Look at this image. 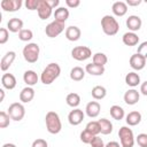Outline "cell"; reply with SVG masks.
Wrapping results in <instances>:
<instances>
[{
    "label": "cell",
    "instance_id": "7bdbcfd3",
    "mask_svg": "<svg viewBox=\"0 0 147 147\" xmlns=\"http://www.w3.org/2000/svg\"><path fill=\"white\" fill-rule=\"evenodd\" d=\"M31 147H48V144H47V141H46L45 139L38 138V139H36V140L32 142Z\"/></svg>",
    "mask_w": 147,
    "mask_h": 147
},
{
    "label": "cell",
    "instance_id": "f1b7e54d",
    "mask_svg": "<svg viewBox=\"0 0 147 147\" xmlns=\"http://www.w3.org/2000/svg\"><path fill=\"white\" fill-rule=\"evenodd\" d=\"M109 113H110V116H111L114 119H116V121H121V119H123L124 116H125L124 109H123L121 106H118V105L111 106Z\"/></svg>",
    "mask_w": 147,
    "mask_h": 147
},
{
    "label": "cell",
    "instance_id": "cb8c5ba5",
    "mask_svg": "<svg viewBox=\"0 0 147 147\" xmlns=\"http://www.w3.org/2000/svg\"><path fill=\"white\" fill-rule=\"evenodd\" d=\"M125 121H126V124L129 126H136V125H138L141 122V114L138 110L130 111L125 116Z\"/></svg>",
    "mask_w": 147,
    "mask_h": 147
},
{
    "label": "cell",
    "instance_id": "d6986e66",
    "mask_svg": "<svg viewBox=\"0 0 147 147\" xmlns=\"http://www.w3.org/2000/svg\"><path fill=\"white\" fill-rule=\"evenodd\" d=\"M111 10L115 16L122 17L127 13V5L124 1H115L111 6Z\"/></svg>",
    "mask_w": 147,
    "mask_h": 147
},
{
    "label": "cell",
    "instance_id": "5bb4252c",
    "mask_svg": "<svg viewBox=\"0 0 147 147\" xmlns=\"http://www.w3.org/2000/svg\"><path fill=\"white\" fill-rule=\"evenodd\" d=\"M37 11H38V16L40 20H47L53 14V9L49 7V5L47 3L46 0H40Z\"/></svg>",
    "mask_w": 147,
    "mask_h": 147
},
{
    "label": "cell",
    "instance_id": "74e56055",
    "mask_svg": "<svg viewBox=\"0 0 147 147\" xmlns=\"http://www.w3.org/2000/svg\"><path fill=\"white\" fill-rule=\"evenodd\" d=\"M136 142L139 147H147V133H140L136 138Z\"/></svg>",
    "mask_w": 147,
    "mask_h": 147
},
{
    "label": "cell",
    "instance_id": "603a6c76",
    "mask_svg": "<svg viewBox=\"0 0 147 147\" xmlns=\"http://www.w3.org/2000/svg\"><path fill=\"white\" fill-rule=\"evenodd\" d=\"M23 80H24V83L28 86H31L32 87L33 85H36L38 83L39 77H38V75H37L36 71H33V70H26L23 74Z\"/></svg>",
    "mask_w": 147,
    "mask_h": 147
},
{
    "label": "cell",
    "instance_id": "681fc988",
    "mask_svg": "<svg viewBox=\"0 0 147 147\" xmlns=\"http://www.w3.org/2000/svg\"><path fill=\"white\" fill-rule=\"evenodd\" d=\"M0 94H1V98H0V102H2L3 101V99H5V91L1 88L0 90Z\"/></svg>",
    "mask_w": 147,
    "mask_h": 147
},
{
    "label": "cell",
    "instance_id": "836d02e7",
    "mask_svg": "<svg viewBox=\"0 0 147 147\" xmlns=\"http://www.w3.org/2000/svg\"><path fill=\"white\" fill-rule=\"evenodd\" d=\"M85 130L88 131L90 133H92L93 136H98L100 132V125H99V122L98 121H91L86 124L85 126Z\"/></svg>",
    "mask_w": 147,
    "mask_h": 147
},
{
    "label": "cell",
    "instance_id": "ac0fdd59",
    "mask_svg": "<svg viewBox=\"0 0 147 147\" xmlns=\"http://www.w3.org/2000/svg\"><path fill=\"white\" fill-rule=\"evenodd\" d=\"M82 36V31L76 25H70L65 29V38L69 41H77Z\"/></svg>",
    "mask_w": 147,
    "mask_h": 147
},
{
    "label": "cell",
    "instance_id": "e575fe53",
    "mask_svg": "<svg viewBox=\"0 0 147 147\" xmlns=\"http://www.w3.org/2000/svg\"><path fill=\"white\" fill-rule=\"evenodd\" d=\"M18 38L22 41H30L33 38V32L30 29H23L18 32Z\"/></svg>",
    "mask_w": 147,
    "mask_h": 147
},
{
    "label": "cell",
    "instance_id": "4316f807",
    "mask_svg": "<svg viewBox=\"0 0 147 147\" xmlns=\"http://www.w3.org/2000/svg\"><path fill=\"white\" fill-rule=\"evenodd\" d=\"M125 84L131 87H136L140 84V76L136 71H131L125 76Z\"/></svg>",
    "mask_w": 147,
    "mask_h": 147
},
{
    "label": "cell",
    "instance_id": "b9f144b4",
    "mask_svg": "<svg viewBox=\"0 0 147 147\" xmlns=\"http://www.w3.org/2000/svg\"><path fill=\"white\" fill-rule=\"evenodd\" d=\"M90 145H91V147H105L103 140H102L99 136H94Z\"/></svg>",
    "mask_w": 147,
    "mask_h": 147
},
{
    "label": "cell",
    "instance_id": "4dcf8cb0",
    "mask_svg": "<svg viewBox=\"0 0 147 147\" xmlns=\"http://www.w3.org/2000/svg\"><path fill=\"white\" fill-rule=\"evenodd\" d=\"M91 94L94 100H102L107 95V90H106V87H103L101 85H96L92 88Z\"/></svg>",
    "mask_w": 147,
    "mask_h": 147
},
{
    "label": "cell",
    "instance_id": "f6af8a7d",
    "mask_svg": "<svg viewBox=\"0 0 147 147\" xmlns=\"http://www.w3.org/2000/svg\"><path fill=\"white\" fill-rule=\"evenodd\" d=\"M141 2H142L141 0H126V5L127 6H131V7H137Z\"/></svg>",
    "mask_w": 147,
    "mask_h": 147
},
{
    "label": "cell",
    "instance_id": "f35d334b",
    "mask_svg": "<svg viewBox=\"0 0 147 147\" xmlns=\"http://www.w3.org/2000/svg\"><path fill=\"white\" fill-rule=\"evenodd\" d=\"M9 39V31L7 28H1L0 29V44L3 45L8 41Z\"/></svg>",
    "mask_w": 147,
    "mask_h": 147
},
{
    "label": "cell",
    "instance_id": "7a4b0ae2",
    "mask_svg": "<svg viewBox=\"0 0 147 147\" xmlns=\"http://www.w3.org/2000/svg\"><path fill=\"white\" fill-rule=\"evenodd\" d=\"M45 123L46 129L51 134H57L62 129V123L60 119V116L57 113L51 110L45 116Z\"/></svg>",
    "mask_w": 147,
    "mask_h": 147
},
{
    "label": "cell",
    "instance_id": "bcb514c9",
    "mask_svg": "<svg viewBox=\"0 0 147 147\" xmlns=\"http://www.w3.org/2000/svg\"><path fill=\"white\" fill-rule=\"evenodd\" d=\"M46 1H47V3L49 5V7H51L52 9L56 8V7L60 5V1H59V0H46Z\"/></svg>",
    "mask_w": 147,
    "mask_h": 147
},
{
    "label": "cell",
    "instance_id": "ee69618b",
    "mask_svg": "<svg viewBox=\"0 0 147 147\" xmlns=\"http://www.w3.org/2000/svg\"><path fill=\"white\" fill-rule=\"evenodd\" d=\"M65 5L69 8H76L80 5V1L79 0H65Z\"/></svg>",
    "mask_w": 147,
    "mask_h": 147
},
{
    "label": "cell",
    "instance_id": "ba28073f",
    "mask_svg": "<svg viewBox=\"0 0 147 147\" xmlns=\"http://www.w3.org/2000/svg\"><path fill=\"white\" fill-rule=\"evenodd\" d=\"M71 56L77 61H85L92 56V51L87 46H76L71 49Z\"/></svg>",
    "mask_w": 147,
    "mask_h": 147
},
{
    "label": "cell",
    "instance_id": "5b68a950",
    "mask_svg": "<svg viewBox=\"0 0 147 147\" xmlns=\"http://www.w3.org/2000/svg\"><path fill=\"white\" fill-rule=\"evenodd\" d=\"M118 137H119L122 147H133L134 146V142H136L134 134H133V131L129 126H122L118 130Z\"/></svg>",
    "mask_w": 147,
    "mask_h": 147
},
{
    "label": "cell",
    "instance_id": "83f0119b",
    "mask_svg": "<svg viewBox=\"0 0 147 147\" xmlns=\"http://www.w3.org/2000/svg\"><path fill=\"white\" fill-rule=\"evenodd\" d=\"M85 70L82 68V67H74L71 70H70V78L75 82H80L84 79L85 77Z\"/></svg>",
    "mask_w": 147,
    "mask_h": 147
},
{
    "label": "cell",
    "instance_id": "2e32d148",
    "mask_svg": "<svg viewBox=\"0 0 147 147\" xmlns=\"http://www.w3.org/2000/svg\"><path fill=\"white\" fill-rule=\"evenodd\" d=\"M140 99V94L137 90L134 88H130L124 93V102L129 106H133L136 105Z\"/></svg>",
    "mask_w": 147,
    "mask_h": 147
},
{
    "label": "cell",
    "instance_id": "f546056e",
    "mask_svg": "<svg viewBox=\"0 0 147 147\" xmlns=\"http://www.w3.org/2000/svg\"><path fill=\"white\" fill-rule=\"evenodd\" d=\"M100 125V132L102 134H110L113 132V123L107 118H100L99 121Z\"/></svg>",
    "mask_w": 147,
    "mask_h": 147
},
{
    "label": "cell",
    "instance_id": "d6a6232c",
    "mask_svg": "<svg viewBox=\"0 0 147 147\" xmlns=\"http://www.w3.org/2000/svg\"><path fill=\"white\" fill-rule=\"evenodd\" d=\"M92 61L93 63L98 64V65H101V67H105V64L108 62V57L105 53H101V52H98L95 53L93 56H92Z\"/></svg>",
    "mask_w": 147,
    "mask_h": 147
},
{
    "label": "cell",
    "instance_id": "e0dca14e",
    "mask_svg": "<svg viewBox=\"0 0 147 147\" xmlns=\"http://www.w3.org/2000/svg\"><path fill=\"white\" fill-rule=\"evenodd\" d=\"M1 84L2 87L6 90H14L16 87V78L13 74H3L1 77Z\"/></svg>",
    "mask_w": 147,
    "mask_h": 147
},
{
    "label": "cell",
    "instance_id": "484cf974",
    "mask_svg": "<svg viewBox=\"0 0 147 147\" xmlns=\"http://www.w3.org/2000/svg\"><path fill=\"white\" fill-rule=\"evenodd\" d=\"M85 71L87 74H90L91 76H102L105 74V67L98 65L95 63H88L85 67Z\"/></svg>",
    "mask_w": 147,
    "mask_h": 147
},
{
    "label": "cell",
    "instance_id": "277c9868",
    "mask_svg": "<svg viewBox=\"0 0 147 147\" xmlns=\"http://www.w3.org/2000/svg\"><path fill=\"white\" fill-rule=\"evenodd\" d=\"M22 53H23V57L26 62L36 63L39 59V53H40L39 45L36 44V42H29L28 45L24 46Z\"/></svg>",
    "mask_w": 147,
    "mask_h": 147
},
{
    "label": "cell",
    "instance_id": "c3c4849f",
    "mask_svg": "<svg viewBox=\"0 0 147 147\" xmlns=\"http://www.w3.org/2000/svg\"><path fill=\"white\" fill-rule=\"evenodd\" d=\"M105 147H122L117 141H109L108 144L105 145Z\"/></svg>",
    "mask_w": 147,
    "mask_h": 147
},
{
    "label": "cell",
    "instance_id": "d4e9b609",
    "mask_svg": "<svg viewBox=\"0 0 147 147\" xmlns=\"http://www.w3.org/2000/svg\"><path fill=\"white\" fill-rule=\"evenodd\" d=\"M53 15H54L55 21L61 22V23H65L67 20L69 18V10L65 7H57Z\"/></svg>",
    "mask_w": 147,
    "mask_h": 147
},
{
    "label": "cell",
    "instance_id": "6da1fadb",
    "mask_svg": "<svg viewBox=\"0 0 147 147\" xmlns=\"http://www.w3.org/2000/svg\"><path fill=\"white\" fill-rule=\"evenodd\" d=\"M61 74V68L57 63H49L42 70L40 75V80L44 85H51Z\"/></svg>",
    "mask_w": 147,
    "mask_h": 147
},
{
    "label": "cell",
    "instance_id": "8992f818",
    "mask_svg": "<svg viewBox=\"0 0 147 147\" xmlns=\"http://www.w3.org/2000/svg\"><path fill=\"white\" fill-rule=\"evenodd\" d=\"M9 117L13 119V121H16V122H20L23 119L24 115H25V108L24 106L21 103V102H13L9 107H8V110H7Z\"/></svg>",
    "mask_w": 147,
    "mask_h": 147
},
{
    "label": "cell",
    "instance_id": "4fadbf2b",
    "mask_svg": "<svg viewBox=\"0 0 147 147\" xmlns=\"http://www.w3.org/2000/svg\"><path fill=\"white\" fill-rule=\"evenodd\" d=\"M125 24H126L127 29L131 32H136V31H139L140 30V28L142 25V21H141V18L138 15H130L126 18Z\"/></svg>",
    "mask_w": 147,
    "mask_h": 147
},
{
    "label": "cell",
    "instance_id": "1f68e13d",
    "mask_svg": "<svg viewBox=\"0 0 147 147\" xmlns=\"http://www.w3.org/2000/svg\"><path fill=\"white\" fill-rule=\"evenodd\" d=\"M65 102H67V105H68L69 107H71V108H77V107L79 106V103H80V96H79L78 93H75V92L69 93V94L67 95V98H65Z\"/></svg>",
    "mask_w": 147,
    "mask_h": 147
},
{
    "label": "cell",
    "instance_id": "8d00e7d4",
    "mask_svg": "<svg viewBox=\"0 0 147 147\" xmlns=\"http://www.w3.org/2000/svg\"><path fill=\"white\" fill-rule=\"evenodd\" d=\"M80 141L82 142H84V144H91V141H92V139H93V134L92 133H90L88 131H86V130H84V131H82L80 132Z\"/></svg>",
    "mask_w": 147,
    "mask_h": 147
},
{
    "label": "cell",
    "instance_id": "30bf717a",
    "mask_svg": "<svg viewBox=\"0 0 147 147\" xmlns=\"http://www.w3.org/2000/svg\"><path fill=\"white\" fill-rule=\"evenodd\" d=\"M84 116H85V114H84V111H83L82 109L75 108V109H72V110L69 113V115H68V122H69L71 125H74V126L79 125V124L83 122Z\"/></svg>",
    "mask_w": 147,
    "mask_h": 147
},
{
    "label": "cell",
    "instance_id": "7c38bea8",
    "mask_svg": "<svg viewBox=\"0 0 147 147\" xmlns=\"http://www.w3.org/2000/svg\"><path fill=\"white\" fill-rule=\"evenodd\" d=\"M15 59H16V53L14 51L7 52L2 56V59L0 61V69H1V71H7L10 68V65L13 64V62L15 61Z\"/></svg>",
    "mask_w": 147,
    "mask_h": 147
},
{
    "label": "cell",
    "instance_id": "8fae6325",
    "mask_svg": "<svg viewBox=\"0 0 147 147\" xmlns=\"http://www.w3.org/2000/svg\"><path fill=\"white\" fill-rule=\"evenodd\" d=\"M23 2L22 0H2L0 2V7L5 10V11H17L21 7H22Z\"/></svg>",
    "mask_w": 147,
    "mask_h": 147
},
{
    "label": "cell",
    "instance_id": "7dc6e473",
    "mask_svg": "<svg viewBox=\"0 0 147 147\" xmlns=\"http://www.w3.org/2000/svg\"><path fill=\"white\" fill-rule=\"evenodd\" d=\"M140 92H141V94L147 95V80L144 82V83H141V85H140Z\"/></svg>",
    "mask_w": 147,
    "mask_h": 147
},
{
    "label": "cell",
    "instance_id": "ffe728a7",
    "mask_svg": "<svg viewBox=\"0 0 147 147\" xmlns=\"http://www.w3.org/2000/svg\"><path fill=\"white\" fill-rule=\"evenodd\" d=\"M7 29L10 32H20L21 30H23V21L18 17H13L7 22Z\"/></svg>",
    "mask_w": 147,
    "mask_h": 147
},
{
    "label": "cell",
    "instance_id": "52a82bcc",
    "mask_svg": "<svg viewBox=\"0 0 147 147\" xmlns=\"http://www.w3.org/2000/svg\"><path fill=\"white\" fill-rule=\"evenodd\" d=\"M64 24H65V23H61V22H57V21L54 20L53 22H51L49 24L46 25V28H45V33H46V36L49 37V38H55V37H57L59 34H61V33L64 31V28H65Z\"/></svg>",
    "mask_w": 147,
    "mask_h": 147
},
{
    "label": "cell",
    "instance_id": "d590c367",
    "mask_svg": "<svg viewBox=\"0 0 147 147\" xmlns=\"http://www.w3.org/2000/svg\"><path fill=\"white\" fill-rule=\"evenodd\" d=\"M10 117H9V115H8V113H6V111H0V127L1 129H5V127H7L8 125H9V123H10Z\"/></svg>",
    "mask_w": 147,
    "mask_h": 147
},
{
    "label": "cell",
    "instance_id": "60d3db41",
    "mask_svg": "<svg viewBox=\"0 0 147 147\" xmlns=\"http://www.w3.org/2000/svg\"><path fill=\"white\" fill-rule=\"evenodd\" d=\"M137 53L140 54V55H142V56L147 60V41H144V42H141V44L138 46Z\"/></svg>",
    "mask_w": 147,
    "mask_h": 147
},
{
    "label": "cell",
    "instance_id": "9c48e42d",
    "mask_svg": "<svg viewBox=\"0 0 147 147\" xmlns=\"http://www.w3.org/2000/svg\"><path fill=\"white\" fill-rule=\"evenodd\" d=\"M129 63H130V67H131L133 70L139 71V70H142V69L145 68V65H146V59H145L142 55L136 53V54L131 55Z\"/></svg>",
    "mask_w": 147,
    "mask_h": 147
},
{
    "label": "cell",
    "instance_id": "7402d4cb",
    "mask_svg": "<svg viewBox=\"0 0 147 147\" xmlns=\"http://www.w3.org/2000/svg\"><path fill=\"white\" fill-rule=\"evenodd\" d=\"M122 41H123V44L126 45V46H136V45H138V42H139V37H138V34H137L136 32L129 31V32H125V33L123 34Z\"/></svg>",
    "mask_w": 147,
    "mask_h": 147
},
{
    "label": "cell",
    "instance_id": "44dd1931",
    "mask_svg": "<svg viewBox=\"0 0 147 147\" xmlns=\"http://www.w3.org/2000/svg\"><path fill=\"white\" fill-rule=\"evenodd\" d=\"M33 98H34V90L31 86H26L22 88V91L20 92V101L23 103H29L30 101H32Z\"/></svg>",
    "mask_w": 147,
    "mask_h": 147
},
{
    "label": "cell",
    "instance_id": "f907efd6",
    "mask_svg": "<svg viewBox=\"0 0 147 147\" xmlns=\"http://www.w3.org/2000/svg\"><path fill=\"white\" fill-rule=\"evenodd\" d=\"M2 147H16V145H14L11 142H7V144H3Z\"/></svg>",
    "mask_w": 147,
    "mask_h": 147
},
{
    "label": "cell",
    "instance_id": "3957f363",
    "mask_svg": "<svg viewBox=\"0 0 147 147\" xmlns=\"http://www.w3.org/2000/svg\"><path fill=\"white\" fill-rule=\"evenodd\" d=\"M101 28L105 34L115 36L119 30V23L113 15H105L101 18Z\"/></svg>",
    "mask_w": 147,
    "mask_h": 147
},
{
    "label": "cell",
    "instance_id": "9a60e30c",
    "mask_svg": "<svg viewBox=\"0 0 147 147\" xmlns=\"http://www.w3.org/2000/svg\"><path fill=\"white\" fill-rule=\"evenodd\" d=\"M101 106L98 101H90L85 107V113L90 118H95L99 116Z\"/></svg>",
    "mask_w": 147,
    "mask_h": 147
},
{
    "label": "cell",
    "instance_id": "ab89813d",
    "mask_svg": "<svg viewBox=\"0 0 147 147\" xmlns=\"http://www.w3.org/2000/svg\"><path fill=\"white\" fill-rule=\"evenodd\" d=\"M40 0H26L25 1V7L29 10H37L39 7Z\"/></svg>",
    "mask_w": 147,
    "mask_h": 147
}]
</instances>
